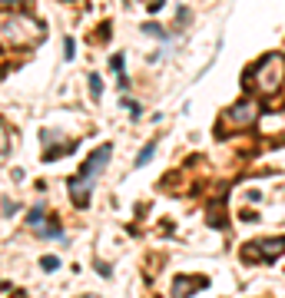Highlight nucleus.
<instances>
[{"label": "nucleus", "mask_w": 285, "mask_h": 298, "mask_svg": "<svg viewBox=\"0 0 285 298\" xmlns=\"http://www.w3.org/2000/svg\"><path fill=\"white\" fill-rule=\"evenodd\" d=\"M255 119H259L255 103H252V99H242V103H235V106H229V110L222 113V119H219L216 130L222 132V136H229V132H239V130L255 126Z\"/></svg>", "instance_id": "2"}, {"label": "nucleus", "mask_w": 285, "mask_h": 298, "mask_svg": "<svg viewBox=\"0 0 285 298\" xmlns=\"http://www.w3.org/2000/svg\"><path fill=\"white\" fill-rule=\"evenodd\" d=\"M110 156H113V149H110V146H100V149H93V152L86 156V163L80 166V172H76L73 179H80V182H90V179H93L96 172H100V169L106 166V159H110Z\"/></svg>", "instance_id": "4"}, {"label": "nucleus", "mask_w": 285, "mask_h": 298, "mask_svg": "<svg viewBox=\"0 0 285 298\" xmlns=\"http://www.w3.org/2000/svg\"><path fill=\"white\" fill-rule=\"evenodd\" d=\"M163 3H166V0H152V3H150V10H152V14H156V10H159Z\"/></svg>", "instance_id": "14"}, {"label": "nucleus", "mask_w": 285, "mask_h": 298, "mask_svg": "<svg viewBox=\"0 0 285 298\" xmlns=\"http://www.w3.org/2000/svg\"><path fill=\"white\" fill-rule=\"evenodd\" d=\"M40 222H43V205L30 209V225H40Z\"/></svg>", "instance_id": "10"}, {"label": "nucleus", "mask_w": 285, "mask_h": 298, "mask_svg": "<svg viewBox=\"0 0 285 298\" xmlns=\"http://www.w3.org/2000/svg\"><path fill=\"white\" fill-rule=\"evenodd\" d=\"M110 66H113L116 73H123V53H116L113 60H110Z\"/></svg>", "instance_id": "13"}, {"label": "nucleus", "mask_w": 285, "mask_h": 298, "mask_svg": "<svg viewBox=\"0 0 285 298\" xmlns=\"http://www.w3.org/2000/svg\"><path fill=\"white\" fill-rule=\"evenodd\" d=\"M206 285H209L206 279H186V275H179V279L172 281V295H183L186 288H189V292H196V288H206Z\"/></svg>", "instance_id": "5"}, {"label": "nucleus", "mask_w": 285, "mask_h": 298, "mask_svg": "<svg viewBox=\"0 0 285 298\" xmlns=\"http://www.w3.org/2000/svg\"><path fill=\"white\" fill-rule=\"evenodd\" d=\"M242 83H246L252 93L275 96L285 83V56L268 53V56H262V60H255L246 73H242Z\"/></svg>", "instance_id": "1"}, {"label": "nucleus", "mask_w": 285, "mask_h": 298, "mask_svg": "<svg viewBox=\"0 0 285 298\" xmlns=\"http://www.w3.org/2000/svg\"><path fill=\"white\" fill-rule=\"evenodd\" d=\"M63 53H67V60H73V53H76V43H73L70 37L63 40Z\"/></svg>", "instance_id": "11"}, {"label": "nucleus", "mask_w": 285, "mask_h": 298, "mask_svg": "<svg viewBox=\"0 0 285 298\" xmlns=\"http://www.w3.org/2000/svg\"><path fill=\"white\" fill-rule=\"evenodd\" d=\"M285 252V235H279V239H252V242L242 245V262H272L279 259Z\"/></svg>", "instance_id": "3"}, {"label": "nucleus", "mask_w": 285, "mask_h": 298, "mask_svg": "<svg viewBox=\"0 0 285 298\" xmlns=\"http://www.w3.org/2000/svg\"><path fill=\"white\" fill-rule=\"evenodd\" d=\"M40 268H43V272H57L60 259H57V255H43V259H40Z\"/></svg>", "instance_id": "7"}, {"label": "nucleus", "mask_w": 285, "mask_h": 298, "mask_svg": "<svg viewBox=\"0 0 285 298\" xmlns=\"http://www.w3.org/2000/svg\"><path fill=\"white\" fill-rule=\"evenodd\" d=\"M152 152H156V143H150V146H143V152L136 156V166H146V163L152 159Z\"/></svg>", "instance_id": "6"}, {"label": "nucleus", "mask_w": 285, "mask_h": 298, "mask_svg": "<svg viewBox=\"0 0 285 298\" xmlns=\"http://www.w3.org/2000/svg\"><path fill=\"white\" fill-rule=\"evenodd\" d=\"M27 3H34V0H0V10L3 7H27Z\"/></svg>", "instance_id": "12"}, {"label": "nucleus", "mask_w": 285, "mask_h": 298, "mask_svg": "<svg viewBox=\"0 0 285 298\" xmlns=\"http://www.w3.org/2000/svg\"><path fill=\"white\" fill-rule=\"evenodd\" d=\"M90 93H93V99H100V93H103V80H100V76H90Z\"/></svg>", "instance_id": "8"}, {"label": "nucleus", "mask_w": 285, "mask_h": 298, "mask_svg": "<svg viewBox=\"0 0 285 298\" xmlns=\"http://www.w3.org/2000/svg\"><path fill=\"white\" fill-rule=\"evenodd\" d=\"M143 33H150V37H166L159 23H146V27H143Z\"/></svg>", "instance_id": "9"}]
</instances>
